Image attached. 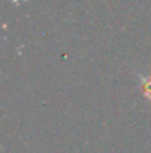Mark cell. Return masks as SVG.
I'll return each mask as SVG.
<instances>
[{
    "mask_svg": "<svg viewBox=\"0 0 151 153\" xmlns=\"http://www.w3.org/2000/svg\"><path fill=\"white\" fill-rule=\"evenodd\" d=\"M138 80H139V88H141V94L142 97L151 102V74L145 76L138 73Z\"/></svg>",
    "mask_w": 151,
    "mask_h": 153,
    "instance_id": "1",
    "label": "cell"
}]
</instances>
